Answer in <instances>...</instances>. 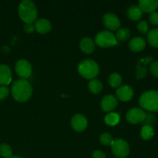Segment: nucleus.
Returning a JSON list of instances; mask_svg holds the SVG:
<instances>
[{
    "label": "nucleus",
    "mask_w": 158,
    "mask_h": 158,
    "mask_svg": "<svg viewBox=\"0 0 158 158\" xmlns=\"http://www.w3.org/2000/svg\"><path fill=\"white\" fill-rule=\"evenodd\" d=\"M146 40L140 36H136L129 42V47L134 52H140L146 46Z\"/></svg>",
    "instance_id": "nucleus-16"
},
{
    "label": "nucleus",
    "mask_w": 158,
    "mask_h": 158,
    "mask_svg": "<svg viewBox=\"0 0 158 158\" xmlns=\"http://www.w3.org/2000/svg\"><path fill=\"white\" fill-rule=\"evenodd\" d=\"M103 24L110 30H117L120 26V22L118 17L113 13L105 14L103 18Z\"/></svg>",
    "instance_id": "nucleus-10"
},
{
    "label": "nucleus",
    "mask_w": 158,
    "mask_h": 158,
    "mask_svg": "<svg viewBox=\"0 0 158 158\" xmlns=\"http://www.w3.org/2000/svg\"><path fill=\"white\" fill-rule=\"evenodd\" d=\"M12 94L17 101H26L32 94V86L27 80L23 79L15 80L12 86Z\"/></svg>",
    "instance_id": "nucleus-1"
},
{
    "label": "nucleus",
    "mask_w": 158,
    "mask_h": 158,
    "mask_svg": "<svg viewBox=\"0 0 158 158\" xmlns=\"http://www.w3.org/2000/svg\"><path fill=\"white\" fill-rule=\"evenodd\" d=\"M89 90L94 94H98L103 89V84L101 82L97 79H93L89 82L88 84Z\"/></svg>",
    "instance_id": "nucleus-20"
},
{
    "label": "nucleus",
    "mask_w": 158,
    "mask_h": 158,
    "mask_svg": "<svg viewBox=\"0 0 158 158\" xmlns=\"http://www.w3.org/2000/svg\"><path fill=\"white\" fill-rule=\"evenodd\" d=\"M127 15L130 19L137 21L143 15V12L138 6H131L127 11Z\"/></svg>",
    "instance_id": "nucleus-19"
},
{
    "label": "nucleus",
    "mask_w": 158,
    "mask_h": 158,
    "mask_svg": "<svg viewBox=\"0 0 158 158\" xmlns=\"http://www.w3.org/2000/svg\"><path fill=\"white\" fill-rule=\"evenodd\" d=\"M122 81H123V78L117 73H114L109 77V83L113 88L120 87Z\"/></svg>",
    "instance_id": "nucleus-24"
},
{
    "label": "nucleus",
    "mask_w": 158,
    "mask_h": 158,
    "mask_svg": "<svg viewBox=\"0 0 158 158\" xmlns=\"http://www.w3.org/2000/svg\"><path fill=\"white\" fill-rule=\"evenodd\" d=\"M104 121L109 126H115L120 122V115L116 113H110L105 117Z\"/></svg>",
    "instance_id": "nucleus-22"
},
{
    "label": "nucleus",
    "mask_w": 158,
    "mask_h": 158,
    "mask_svg": "<svg viewBox=\"0 0 158 158\" xmlns=\"http://www.w3.org/2000/svg\"><path fill=\"white\" fill-rule=\"evenodd\" d=\"M153 60L151 56H148L147 58L140 59L139 60L137 66V73H136V76H137V79H143L146 77L148 74V68H147V65Z\"/></svg>",
    "instance_id": "nucleus-12"
},
{
    "label": "nucleus",
    "mask_w": 158,
    "mask_h": 158,
    "mask_svg": "<svg viewBox=\"0 0 158 158\" xmlns=\"http://www.w3.org/2000/svg\"><path fill=\"white\" fill-rule=\"evenodd\" d=\"M93 158H106V155L102 151H96L93 154Z\"/></svg>",
    "instance_id": "nucleus-33"
},
{
    "label": "nucleus",
    "mask_w": 158,
    "mask_h": 158,
    "mask_svg": "<svg viewBox=\"0 0 158 158\" xmlns=\"http://www.w3.org/2000/svg\"><path fill=\"white\" fill-rule=\"evenodd\" d=\"M146 113L140 108H132L126 114V119L132 124H137L144 121Z\"/></svg>",
    "instance_id": "nucleus-7"
},
{
    "label": "nucleus",
    "mask_w": 158,
    "mask_h": 158,
    "mask_svg": "<svg viewBox=\"0 0 158 158\" xmlns=\"http://www.w3.org/2000/svg\"><path fill=\"white\" fill-rule=\"evenodd\" d=\"M80 47L83 52L86 54H90L95 49V43L92 39L89 37H85L80 41Z\"/></svg>",
    "instance_id": "nucleus-18"
},
{
    "label": "nucleus",
    "mask_w": 158,
    "mask_h": 158,
    "mask_svg": "<svg viewBox=\"0 0 158 158\" xmlns=\"http://www.w3.org/2000/svg\"><path fill=\"white\" fill-rule=\"evenodd\" d=\"M131 35V31L129 29L127 28H121L119 29L116 35V39L117 41H127L130 38Z\"/></svg>",
    "instance_id": "nucleus-25"
},
{
    "label": "nucleus",
    "mask_w": 158,
    "mask_h": 158,
    "mask_svg": "<svg viewBox=\"0 0 158 158\" xmlns=\"http://www.w3.org/2000/svg\"><path fill=\"white\" fill-rule=\"evenodd\" d=\"M138 6L142 12L151 13L158 7V0H140Z\"/></svg>",
    "instance_id": "nucleus-15"
},
{
    "label": "nucleus",
    "mask_w": 158,
    "mask_h": 158,
    "mask_svg": "<svg viewBox=\"0 0 158 158\" xmlns=\"http://www.w3.org/2000/svg\"><path fill=\"white\" fill-rule=\"evenodd\" d=\"M99 66L92 60H85L80 62L78 65V72L86 79L93 80L99 73Z\"/></svg>",
    "instance_id": "nucleus-4"
},
{
    "label": "nucleus",
    "mask_w": 158,
    "mask_h": 158,
    "mask_svg": "<svg viewBox=\"0 0 158 158\" xmlns=\"http://www.w3.org/2000/svg\"><path fill=\"white\" fill-rule=\"evenodd\" d=\"M113 154L117 158H125L129 155L130 147L127 142L123 139H116L111 145Z\"/></svg>",
    "instance_id": "nucleus-6"
},
{
    "label": "nucleus",
    "mask_w": 158,
    "mask_h": 158,
    "mask_svg": "<svg viewBox=\"0 0 158 158\" xmlns=\"http://www.w3.org/2000/svg\"><path fill=\"white\" fill-rule=\"evenodd\" d=\"M137 29L143 35L148 33V32H149V25H148V22L144 21V20L140 21L137 25Z\"/></svg>",
    "instance_id": "nucleus-28"
},
{
    "label": "nucleus",
    "mask_w": 158,
    "mask_h": 158,
    "mask_svg": "<svg viewBox=\"0 0 158 158\" xmlns=\"http://www.w3.org/2000/svg\"><path fill=\"white\" fill-rule=\"evenodd\" d=\"M148 42L151 46L158 47V29H152L148 32Z\"/></svg>",
    "instance_id": "nucleus-23"
},
{
    "label": "nucleus",
    "mask_w": 158,
    "mask_h": 158,
    "mask_svg": "<svg viewBox=\"0 0 158 158\" xmlns=\"http://www.w3.org/2000/svg\"><path fill=\"white\" fill-rule=\"evenodd\" d=\"M117 106V100L114 96L106 95L101 101V107L105 112H110L116 109Z\"/></svg>",
    "instance_id": "nucleus-13"
},
{
    "label": "nucleus",
    "mask_w": 158,
    "mask_h": 158,
    "mask_svg": "<svg viewBox=\"0 0 158 158\" xmlns=\"http://www.w3.org/2000/svg\"><path fill=\"white\" fill-rule=\"evenodd\" d=\"M150 70L154 77H158V60L151 63L150 66Z\"/></svg>",
    "instance_id": "nucleus-30"
},
{
    "label": "nucleus",
    "mask_w": 158,
    "mask_h": 158,
    "mask_svg": "<svg viewBox=\"0 0 158 158\" xmlns=\"http://www.w3.org/2000/svg\"><path fill=\"white\" fill-rule=\"evenodd\" d=\"M95 43L102 48H107L118 44L115 35L107 30L98 32L95 37Z\"/></svg>",
    "instance_id": "nucleus-5"
},
{
    "label": "nucleus",
    "mask_w": 158,
    "mask_h": 158,
    "mask_svg": "<svg viewBox=\"0 0 158 158\" xmlns=\"http://www.w3.org/2000/svg\"><path fill=\"white\" fill-rule=\"evenodd\" d=\"M34 26H35V30L39 33L41 34L48 33L49 32H50L51 29H52L51 23L46 19H40L36 20Z\"/></svg>",
    "instance_id": "nucleus-17"
},
{
    "label": "nucleus",
    "mask_w": 158,
    "mask_h": 158,
    "mask_svg": "<svg viewBox=\"0 0 158 158\" xmlns=\"http://www.w3.org/2000/svg\"><path fill=\"white\" fill-rule=\"evenodd\" d=\"M140 136L143 140H150L154 136V128L151 125H144L140 131Z\"/></svg>",
    "instance_id": "nucleus-21"
},
{
    "label": "nucleus",
    "mask_w": 158,
    "mask_h": 158,
    "mask_svg": "<svg viewBox=\"0 0 158 158\" xmlns=\"http://www.w3.org/2000/svg\"><path fill=\"white\" fill-rule=\"evenodd\" d=\"M139 103L144 110L151 112H158V91L149 90L140 97Z\"/></svg>",
    "instance_id": "nucleus-3"
},
{
    "label": "nucleus",
    "mask_w": 158,
    "mask_h": 158,
    "mask_svg": "<svg viewBox=\"0 0 158 158\" xmlns=\"http://www.w3.org/2000/svg\"><path fill=\"white\" fill-rule=\"evenodd\" d=\"M0 155L4 158H10L12 157V148L6 143L0 145Z\"/></svg>",
    "instance_id": "nucleus-26"
},
{
    "label": "nucleus",
    "mask_w": 158,
    "mask_h": 158,
    "mask_svg": "<svg viewBox=\"0 0 158 158\" xmlns=\"http://www.w3.org/2000/svg\"><path fill=\"white\" fill-rule=\"evenodd\" d=\"M19 15L26 23H32L38 15L35 5L30 0H24L19 6Z\"/></svg>",
    "instance_id": "nucleus-2"
},
{
    "label": "nucleus",
    "mask_w": 158,
    "mask_h": 158,
    "mask_svg": "<svg viewBox=\"0 0 158 158\" xmlns=\"http://www.w3.org/2000/svg\"><path fill=\"white\" fill-rule=\"evenodd\" d=\"M12 81V71L6 65H0V85L6 86Z\"/></svg>",
    "instance_id": "nucleus-14"
},
{
    "label": "nucleus",
    "mask_w": 158,
    "mask_h": 158,
    "mask_svg": "<svg viewBox=\"0 0 158 158\" xmlns=\"http://www.w3.org/2000/svg\"><path fill=\"white\" fill-rule=\"evenodd\" d=\"M71 126L77 132H82L87 127V120L82 114H76L71 120Z\"/></svg>",
    "instance_id": "nucleus-9"
},
{
    "label": "nucleus",
    "mask_w": 158,
    "mask_h": 158,
    "mask_svg": "<svg viewBox=\"0 0 158 158\" xmlns=\"http://www.w3.org/2000/svg\"><path fill=\"white\" fill-rule=\"evenodd\" d=\"M15 72L19 77H22L23 80L29 78L32 74V66L29 61L26 60H19L15 64Z\"/></svg>",
    "instance_id": "nucleus-8"
},
{
    "label": "nucleus",
    "mask_w": 158,
    "mask_h": 158,
    "mask_svg": "<svg viewBox=\"0 0 158 158\" xmlns=\"http://www.w3.org/2000/svg\"><path fill=\"white\" fill-rule=\"evenodd\" d=\"M149 21L154 26H157L158 25V12H151L149 15Z\"/></svg>",
    "instance_id": "nucleus-29"
},
{
    "label": "nucleus",
    "mask_w": 158,
    "mask_h": 158,
    "mask_svg": "<svg viewBox=\"0 0 158 158\" xmlns=\"http://www.w3.org/2000/svg\"><path fill=\"white\" fill-rule=\"evenodd\" d=\"M10 158H23V157H17V156H15V157H12Z\"/></svg>",
    "instance_id": "nucleus-34"
},
{
    "label": "nucleus",
    "mask_w": 158,
    "mask_h": 158,
    "mask_svg": "<svg viewBox=\"0 0 158 158\" xmlns=\"http://www.w3.org/2000/svg\"><path fill=\"white\" fill-rule=\"evenodd\" d=\"M9 94V89L7 86H1L0 87V100H4L8 97Z\"/></svg>",
    "instance_id": "nucleus-31"
},
{
    "label": "nucleus",
    "mask_w": 158,
    "mask_h": 158,
    "mask_svg": "<svg viewBox=\"0 0 158 158\" xmlns=\"http://www.w3.org/2000/svg\"><path fill=\"white\" fill-rule=\"evenodd\" d=\"M23 29L26 33H32L35 30V26L32 23H26Z\"/></svg>",
    "instance_id": "nucleus-32"
},
{
    "label": "nucleus",
    "mask_w": 158,
    "mask_h": 158,
    "mask_svg": "<svg viewBox=\"0 0 158 158\" xmlns=\"http://www.w3.org/2000/svg\"><path fill=\"white\" fill-rule=\"evenodd\" d=\"M114 139L111 137L110 134H107V133H104L102 134L100 137V142L103 145L105 146H111L114 142Z\"/></svg>",
    "instance_id": "nucleus-27"
},
{
    "label": "nucleus",
    "mask_w": 158,
    "mask_h": 158,
    "mask_svg": "<svg viewBox=\"0 0 158 158\" xmlns=\"http://www.w3.org/2000/svg\"><path fill=\"white\" fill-rule=\"evenodd\" d=\"M133 97H134V89L131 86L123 85L117 89V97L121 101H129L133 98Z\"/></svg>",
    "instance_id": "nucleus-11"
}]
</instances>
